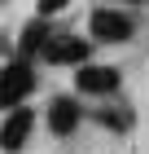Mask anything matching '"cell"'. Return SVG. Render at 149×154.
<instances>
[{
	"instance_id": "1",
	"label": "cell",
	"mask_w": 149,
	"mask_h": 154,
	"mask_svg": "<svg viewBox=\"0 0 149 154\" xmlns=\"http://www.w3.org/2000/svg\"><path fill=\"white\" fill-rule=\"evenodd\" d=\"M31 88H35V71L26 66V57H13V62L0 66V110L22 106L31 97Z\"/></svg>"
},
{
	"instance_id": "2",
	"label": "cell",
	"mask_w": 149,
	"mask_h": 154,
	"mask_svg": "<svg viewBox=\"0 0 149 154\" xmlns=\"http://www.w3.org/2000/svg\"><path fill=\"white\" fill-rule=\"evenodd\" d=\"M88 53H92V44L70 35V31H48L44 48H40V57L53 62V66H79V62H88Z\"/></svg>"
},
{
	"instance_id": "3",
	"label": "cell",
	"mask_w": 149,
	"mask_h": 154,
	"mask_svg": "<svg viewBox=\"0 0 149 154\" xmlns=\"http://www.w3.org/2000/svg\"><path fill=\"white\" fill-rule=\"evenodd\" d=\"M88 31H92L97 40H105V44H123V40L136 35V22H132L123 9H97V13L88 18Z\"/></svg>"
},
{
	"instance_id": "4",
	"label": "cell",
	"mask_w": 149,
	"mask_h": 154,
	"mask_svg": "<svg viewBox=\"0 0 149 154\" xmlns=\"http://www.w3.org/2000/svg\"><path fill=\"white\" fill-rule=\"evenodd\" d=\"M118 84H123V75L114 71V66H79L75 71V88L79 93H88V97H110V93H118Z\"/></svg>"
},
{
	"instance_id": "5",
	"label": "cell",
	"mask_w": 149,
	"mask_h": 154,
	"mask_svg": "<svg viewBox=\"0 0 149 154\" xmlns=\"http://www.w3.org/2000/svg\"><path fill=\"white\" fill-rule=\"evenodd\" d=\"M31 128H35V115H31L26 106H13L9 119H4V128H0V150L18 154L26 141H31Z\"/></svg>"
},
{
	"instance_id": "6",
	"label": "cell",
	"mask_w": 149,
	"mask_h": 154,
	"mask_svg": "<svg viewBox=\"0 0 149 154\" xmlns=\"http://www.w3.org/2000/svg\"><path fill=\"white\" fill-rule=\"evenodd\" d=\"M79 123H83V106L75 97H53L48 101V128H53V137H70Z\"/></svg>"
},
{
	"instance_id": "7",
	"label": "cell",
	"mask_w": 149,
	"mask_h": 154,
	"mask_svg": "<svg viewBox=\"0 0 149 154\" xmlns=\"http://www.w3.org/2000/svg\"><path fill=\"white\" fill-rule=\"evenodd\" d=\"M44 40H48V26H44V18H31V22L22 26L18 53H22V57H31V53H40V48H44Z\"/></svg>"
},
{
	"instance_id": "8",
	"label": "cell",
	"mask_w": 149,
	"mask_h": 154,
	"mask_svg": "<svg viewBox=\"0 0 149 154\" xmlns=\"http://www.w3.org/2000/svg\"><path fill=\"white\" fill-rule=\"evenodd\" d=\"M105 123V128H114V132H127L132 128V110H105V115H97Z\"/></svg>"
},
{
	"instance_id": "9",
	"label": "cell",
	"mask_w": 149,
	"mask_h": 154,
	"mask_svg": "<svg viewBox=\"0 0 149 154\" xmlns=\"http://www.w3.org/2000/svg\"><path fill=\"white\" fill-rule=\"evenodd\" d=\"M70 0H40V13H57V9H66Z\"/></svg>"
},
{
	"instance_id": "10",
	"label": "cell",
	"mask_w": 149,
	"mask_h": 154,
	"mask_svg": "<svg viewBox=\"0 0 149 154\" xmlns=\"http://www.w3.org/2000/svg\"><path fill=\"white\" fill-rule=\"evenodd\" d=\"M127 5H145V0H127Z\"/></svg>"
},
{
	"instance_id": "11",
	"label": "cell",
	"mask_w": 149,
	"mask_h": 154,
	"mask_svg": "<svg viewBox=\"0 0 149 154\" xmlns=\"http://www.w3.org/2000/svg\"><path fill=\"white\" fill-rule=\"evenodd\" d=\"M0 5H4V0H0Z\"/></svg>"
}]
</instances>
